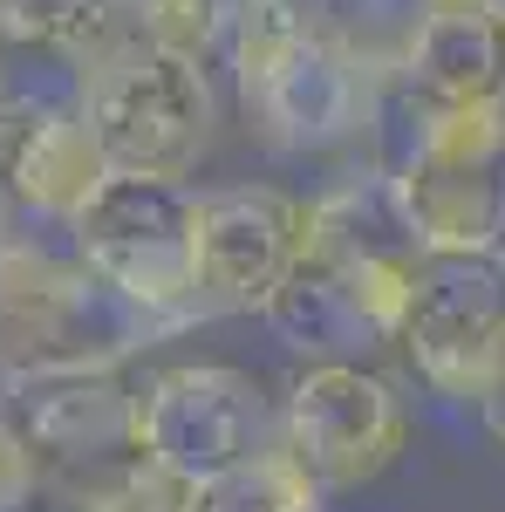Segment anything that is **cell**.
I'll return each mask as SVG.
<instances>
[{"label":"cell","mask_w":505,"mask_h":512,"mask_svg":"<svg viewBox=\"0 0 505 512\" xmlns=\"http://www.w3.org/2000/svg\"><path fill=\"white\" fill-rule=\"evenodd\" d=\"M424 274V239L410 233L389 171H349L308 198V226L287 280L267 301V328L301 355L369 362L403 342Z\"/></svg>","instance_id":"1"},{"label":"cell","mask_w":505,"mask_h":512,"mask_svg":"<svg viewBox=\"0 0 505 512\" xmlns=\"http://www.w3.org/2000/svg\"><path fill=\"white\" fill-rule=\"evenodd\" d=\"M219 55L233 62L246 123L280 158H314V151L349 144L383 103V82L314 21V0L308 7H233Z\"/></svg>","instance_id":"2"},{"label":"cell","mask_w":505,"mask_h":512,"mask_svg":"<svg viewBox=\"0 0 505 512\" xmlns=\"http://www.w3.org/2000/svg\"><path fill=\"white\" fill-rule=\"evenodd\" d=\"M76 103L117 171L192 178L219 130V89L205 55L157 48L144 35H117L76 62Z\"/></svg>","instance_id":"3"},{"label":"cell","mask_w":505,"mask_h":512,"mask_svg":"<svg viewBox=\"0 0 505 512\" xmlns=\"http://www.w3.org/2000/svg\"><path fill=\"white\" fill-rule=\"evenodd\" d=\"M164 335L144 308H130L110 280L89 274L76 246L41 233H0V376L123 362L137 342Z\"/></svg>","instance_id":"4"},{"label":"cell","mask_w":505,"mask_h":512,"mask_svg":"<svg viewBox=\"0 0 505 512\" xmlns=\"http://www.w3.org/2000/svg\"><path fill=\"white\" fill-rule=\"evenodd\" d=\"M69 246L89 274L110 280L130 308L171 335L198 308V185L192 178H151V171H110V185L69 219Z\"/></svg>","instance_id":"5"},{"label":"cell","mask_w":505,"mask_h":512,"mask_svg":"<svg viewBox=\"0 0 505 512\" xmlns=\"http://www.w3.org/2000/svg\"><path fill=\"white\" fill-rule=\"evenodd\" d=\"M273 437L308 465L321 492H362L410 451V403L369 362L308 355L273 403Z\"/></svg>","instance_id":"6"},{"label":"cell","mask_w":505,"mask_h":512,"mask_svg":"<svg viewBox=\"0 0 505 512\" xmlns=\"http://www.w3.org/2000/svg\"><path fill=\"white\" fill-rule=\"evenodd\" d=\"M417 383L451 410H478L505 362V253H424L403 342Z\"/></svg>","instance_id":"7"},{"label":"cell","mask_w":505,"mask_h":512,"mask_svg":"<svg viewBox=\"0 0 505 512\" xmlns=\"http://www.w3.org/2000/svg\"><path fill=\"white\" fill-rule=\"evenodd\" d=\"M273 444V403L239 362H171L137 390V451L185 485L246 465Z\"/></svg>","instance_id":"8"},{"label":"cell","mask_w":505,"mask_h":512,"mask_svg":"<svg viewBox=\"0 0 505 512\" xmlns=\"http://www.w3.org/2000/svg\"><path fill=\"white\" fill-rule=\"evenodd\" d=\"M308 226V198L287 185H212L198 192V308L267 315Z\"/></svg>","instance_id":"9"},{"label":"cell","mask_w":505,"mask_h":512,"mask_svg":"<svg viewBox=\"0 0 505 512\" xmlns=\"http://www.w3.org/2000/svg\"><path fill=\"white\" fill-rule=\"evenodd\" d=\"M117 369L123 362H76V369L0 376V410L21 424V437L55 478L96 472L137 451V390Z\"/></svg>","instance_id":"10"},{"label":"cell","mask_w":505,"mask_h":512,"mask_svg":"<svg viewBox=\"0 0 505 512\" xmlns=\"http://www.w3.org/2000/svg\"><path fill=\"white\" fill-rule=\"evenodd\" d=\"M0 158H7V198L21 212H35L41 226H62V233L117 171L103 137H96V123H89V110L76 103V89L62 103H41L35 117L14 123L0 137Z\"/></svg>","instance_id":"11"},{"label":"cell","mask_w":505,"mask_h":512,"mask_svg":"<svg viewBox=\"0 0 505 512\" xmlns=\"http://www.w3.org/2000/svg\"><path fill=\"white\" fill-rule=\"evenodd\" d=\"M389 96L505 103V7L499 0H424Z\"/></svg>","instance_id":"12"},{"label":"cell","mask_w":505,"mask_h":512,"mask_svg":"<svg viewBox=\"0 0 505 512\" xmlns=\"http://www.w3.org/2000/svg\"><path fill=\"white\" fill-rule=\"evenodd\" d=\"M396 205L424 253H471L499 246V171H465V164H383Z\"/></svg>","instance_id":"13"},{"label":"cell","mask_w":505,"mask_h":512,"mask_svg":"<svg viewBox=\"0 0 505 512\" xmlns=\"http://www.w3.org/2000/svg\"><path fill=\"white\" fill-rule=\"evenodd\" d=\"M383 164H505V103H417L389 96V158Z\"/></svg>","instance_id":"14"},{"label":"cell","mask_w":505,"mask_h":512,"mask_svg":"<svg viewBox=\"0 0 505 512\" xmlns=\"http://www.w3.org/2000/svg\"><path fill=\"white\" fill-rule=\"evenodd\" d=\"M321 499H328V492L314 485V472L273 437L267 451H253L246 465L192 485L185 512H321Z\"/></svg>","instance_id":"15"},{"label":"cell","mask_w":505,"mask_h":512,"mask_svg":"<svg viewBox=\"0 0 505 512\" xmlns=\"http://www.w3.org/2000/svg\"><path fill=\"white\" fill-rule=\"evenodd\" d=\"M0 28L28 48L82 62L89 48L123 35V0H0Z\"/></svg>","instance_id":"16"},{"label":"cell","mask_w":505,"mask_h":512,"mask_svg":"<svg viewBox=\"0 0 505 512\" xmlns=\"http://www.w3.org/2000/svg\"><path fill=\"white\" fill-rule=\"evenodd\" d=\"M185 499H192L185 478H171L144 451H130L117 465H96V472L69 478V506L62 512H185Z\"/></svg>","instance_id":"17"},{"label":"cell","mask_w":505,"mask_h":512,"mask_svg":"<svg viewBox=\"0 0 505 512\" xmlns=\"http://www.w3.org/2000/svg\"><path fill=\"white\" fill-rule=\"evenodd\" d=\"M48 485V465L35 458V444L21 437V424L0 410V512H28Z\"/></svg>","instance_id":"18"},{"label":"cell","mask_w":505,"mask_h":512,"mask_svg":"<svg viewBox=\"0 0 505 512\" xmlns=\"http://www.w3.org/2000/svg\"><path fill=\"white\" fill-rule=\"evenodd\" d=\"M471 417H478V424H485V437H492V444L505 451V362H499V376H492V390H485V403H478Z\"/></svg>","instance_id":"19"},{"label":"cell","mask_w":505,"mask_h":512,"mask_svg":"<svg viewBox=\"0 0 505 512\" xmlns=\"http://www.w3.org/2000/svg\"><path fill=\"white\" fill-rule=\"evenodd\" d=\"M7 28H0V137H7V130H14V123L28 117V110H21V96H14V76H7Z\"/></svg>","instance_id":"20"},{"label":"cell","mask_w":505,"mask_h":512,"mask_svg":"<svg viewBox=\"0 0 505 512\" xmlns=\"http://www.w3.org/2000/svg\"><path fill=\"white\" fill-rule=\"evenodd\" d=\"M7 205L14 198H7V158H0V233H7Z\"/></svg>","instance_id":"21"},{"label":"cell","mask_w":505,"mask_h":512,"mask_svg":"<svg viewBox=\"0 0 505 512\" xmlns=\"http://www.w3.org/2000/svg\"><path fill=\"white\" fill-rule=\"evenodd\" d=\"M233 7H308V0H233Z\"/></svg>","instance_id":"22"},{"label":"cell","mask_w":505,"mask_h":512,"mask_svg":"<svg viewBox=\"0 0 505 512\" xmlns=\"http://www.w3.org/2000/svg\"><path fill=\"white\" fill-rule=\"evenodd\" d=\"M499 253H505V171H499Z\"/></svg>","instance_id":"23"},{"label":"cell","mask_w":505,"mask_h":512,"mask_svg":"<svg viewBox=\"0 0 505 512\" xmlns=\"http://www.w3.org/2000/svg\"><path fill=\"white\" fill-rule=\"evenodd\" d=\"M499 7H505V0H499Z\"/></svg>","instance_id":"24"}]
</instances>
